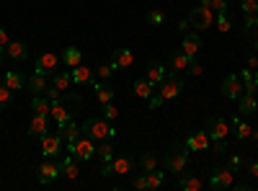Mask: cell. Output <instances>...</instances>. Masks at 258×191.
<instances>
[{
	"mask_svg": "<svg viewBox=\"0 0 258 191\" xmlns=\"http://www.w3.org/2000/svg\"><path fill=\"white\" fill-rule=\"evenodd\" d=\"M207 135L212 140V153H227V137H230V121L225 116H209L207 119Z\"/></svg>",
	"mask_w": 258,
	"mask_h": 191,
	"instance_id": "obj_1",
	"label": "cell"
},
{
	"mask_svg": "<svg viewBox=\"0 0 258 191\" xmlns=\"http://www.w3.org/2000/svg\"><path fill=\"white\" fill-rule=\"evenodd\" d=\"M188 147L183 142H173L168 147V153L163 158V171L165 173H183L186 165H188Z\"/></svg>",
	"mask_w": 258,
	"mask_h": 191,
	"instance_id": "obj_2",
	"label": "cell"
},
{
	"mask_svg": "<svg viewBox=\"0 0 258 191\" xmlns=\"http://www.w3.org/2000/svg\"><path fill=\"white\" fill-rule=\"evenodd\" d=\"M80 132H83L85 137L96 140V142H101V140H111V137L116 135V130L109 124V119H103V116H88V119L80 124Z\"/></svg>",
	"mask_w": 258,
	"mask_h": 191,
	"instance_id": "obj_3",
	"label": "cell"
},
{
	"mask_svg": "<svg viewBox=\"0 0 258 191\" xmlns=\"http://www.w3.org/2000/svg\"><path fill=\"white\" fill-rule=\"evenodd\" d=\"M181 91H183V78L178 75V73H168V78L160 83V86L155 88V93L163 98V103L165 101H173V98H178L181 96Z\"/></svg>",
	"mask_w": 258,
	"mask_h": 191,
	"instance_id": "obj_4",
	"label": "cell"
},
{
	"mask_svg": "<svg viewBox=\"0 0 258 191\" xmlns=\"http://www.w3.org/2000/svg\"><path fill=\"white\" fill-rule=\"evenodd\" d=\"M68 153H70V155H75V160L88 163L91 158H96V140L80 135V137L75 140V145H68Z\"/></svg>",
	"mask_w": 258,
	"mask_h": 191,
	"instance_id": "obj_5",
	"label": "cell"
},
{
	"mask_svg": "<svg viewBox=\"0 0 258 191\" xmlns=\"http://www.w3.org/2000/svg\"><path fill=\"white\" fill-rule=\"evenodd\" d=\"M188 24L197 29V31H207L214 26V11L207 8V6H197V8H191L188 13Z\"/></svg>",
	"mask_w": 258,
	"mask_h": 191,
	"instance_id": "obj_6",
	"label": "cell"
},
{
	"mask_svg": "<svg viewBox=\"0 0 258 191\" xmlns=\"http://www.w3.org/2000/svg\"><path fill=\"white\" fill-rule=\"evenodd\" d=\"M235 186V171L232 168H214L209 173V188L214 191H225V188H232Z\"/></svg>",
	"mask_w": 258,
	"mask_h": 191,
	"instance_id": "obj_7",
	"label": "cell"
},
{
	"mask_svg": "<svg viewBox=\"0 0 258 191\" xmlns=\"http://www.w3.org/2000/svg\"><path fill=\"white\" fill-rule=\"evenodd\" d=\"M243 93H245L243 78H240L238 73H230V75H225V80H222V96H225V98H230V101H238Z\"/></svg>",
	"mask_w": 258,
	"mask_h": 191,
	"instance_id": "obj_8",
	"label": "cell"
},
{
	"mask_svg": "<svg viewBox=\"0 0 258 191\" xmlns=\"http://www.w3.org/2000/svg\"><path fill=\"white\" fill-rule=\"evenodd\" d=\"M59 176H62V168H59V163H54L52 158H47L44 163L39 165V183L49 186V183H54Z\"/></svg>",
	"mask_w": 258,
	"mask_h": 191,
	"instance_id": "obj_9",
	"label": "cell"
},
{
	"mask_svg": "<svg viewBox=\"0 0 258 191\" xmlns=\"http://www.w3.org/2000/svg\"><path fill=\"white\" fill-rule=\"evenodd\" d=\"M188 62H191V57L183 52V49H173L168 54V62H165V68H168V73H186L188 70Z\"/></svg>",
	"mask_w": 258,
	"mask_h": 191,
	"instance_id": "obj_10",
	"label": "cell"
},
{
	"mask_svg": "<svg viewBox=\"0 0 258 191\" xmlns=\"http://www.w3.org/2000/svg\"><path fill=\"white\" fill-rule=\"evenodd\" d=\"M191 153H202V150H209L212 147V140H209V135H207V130H197V132H191L188 137H186V142H183Z\"/></svg>",
	"mask_w": 258,
	"mask_h": 191,
	"instance_id": "obj_11",
	"label": "cell"
},
{
	"mask_svg": "<svg viewBox=\"0 0 258 191\" xmlns=\"http://www.w3.org/2000/svg\"><path fill=\"white\" fill-rule=\"evenodd\" d=\"M59 65V57L52 54V52H44V54H39L36 62H34V73H41V75H52Z\"/></svg>",
	"mask_w": 258,
	"mask_h": 191,
	"instance_id": "obj_12",
	"label": "cell"
},
{
	"mask_svg": "<svg viewBox=\"0 0 258 191\" xmlns=\"http://www.w3.org/2000/svg\"><path fill=\"white\" fill-rule=\"evenodd\" d=\"M62 137L59 135H52V132H47L44 137H41V150H44V158H57L59 153H62Z\"/></svg>",
	"mask_w": 258,
	"mask_h": 191,
	"instance_id": "obj_13",
	"label": "cell"
},
{
	"mask_svg": "<svg viewBox=\"0 0 258 191\" xmlns=\"http://www.w3.org/2000/svg\"><path fill=\"white\" fill-rule=\"evenodd\" d=\"M145 78L153 83V86L158 88L160 83L168 78V68L163 65V62H147V68H145Z\"/></svg>",
	"mask_w": 258,
	"mask_h": 191,
	"instance_id": "obj_14",
	"label": "cell"
},
{
	"mask_svg": "<svg viewBox=\"0 0 258 191\" xmlns=\"http://www.w3.org/2000/svg\"><path fill=\"white\" fill-rule=\"evenodd\" d=\"M111 171H114V176H129L135 171V160L129 155H114L111 158Z\"/></svg>",
	"mask_w": 258,
	"mask_h": 191,
	"instance_id": "obj_15",
	"label": "cell"
},
{
	"mask_svg": "<svg viewBox=\"0 0 258 191\" xmlns=\"http://www.w3.org/2000/svg\"><path fill=\"white\" fill-rule=\"evenodd\" d=\"M49 132V121H47V114H34L31 121H29V135L31 137H44Z\"/></svg>",
	"mask_w": 258,
	"mask_h": 191,
	"instance_id": "obj_16",
	"label": "cell"
},
{
	"mask_svg": "<svg viewBox=\"0 0 258 191\" xmlns=\"http://www.w3.org/2000/svg\"><path fill=\"white\" fill-rule=\"evenodd\" d=\"M230 130H232V135H235V140H250L253 137V126L250 124H245L243 119H238V116H232V121H230Z\"/></svg>",
	"mask_w": 258,
	"mask_h": 191,
	"instance_id": "obj_17",
	"label": "cell"
},
{
	"mask_svg": "<svg viewBox=\"0 0 258 191\" xmlns=\"http://www.w3.org/2000/svg\"><path fill=\"white\" fill-rule=\"evenodd\" d=\"M68 98H70V93H68ZM64 98V101H68ZM64 101H59V103H52V109H49V114L54 116V121L62 126V124H68L70 119H73V111L68 109V106H64Z\"/></svg>",
	"mask_w": 258,
	"mask_h": 191,
	"instance_id": "obj_18",
	"label": "cell"
},
{
	"mask_svg": "<svg viewBox=\"0 0 258 191\" xmlns=\"http://www.w3.org/2000/svg\"><path fill=\"white\" fill-rule=\"evenodd\" d=\"M238 111H240L243 116H250V114L258 111V98H255V93H243V96L238 98Z\"/></svg>",
	"mask_w": 258,
	"mask_h": 191,
	"instance_id": "obj_19",
	"label": "cell"
},
{
	"mask_svg": "<svg viewBox=\"0 0 258 191\" xmlns=\"http://www.w3.org/2000/svg\"><path fill=\"white\" fill-rule=\"evenodd\" d=\"M80 135H83V132H80V124H75L73 119H70L68 124L59 126V137H62V142H68V145H75V140H78Z\"/></svg>",
	"mask_w": 258,
	"mask_h": 191,
	"instance_id": "obj_20",
	"label": "cell"
},
{
	"mask_svg": "<svg viewBox=\"0 0 258 191\" xmlns=\"http://www.w3.org/2000/svg\"><path fill=\"white\" fill-rule=\"evenodd\" d=\"M70 75H73V83H78V86H85V83H93V80H96V73H93L91 68H85L83 62H80L78 68L70 70Z\"/></svg>",
	"mask_w": 258,
	"mask_h": 191,
	"instance_id": "obj_21",
	"label": "cell"
},
{
	"mask_svg": "<svg viewBox=\"0 0 258 191\" xmlns=\"http://www.w3.org/2000/svg\"><path fill=\"white\" fill-rule=\"evenodd\" d=\"M191 59L199 54V49H202V36L199 34H183V47H181Z\"/></svg>",
	"mask_w": 258,
	"mask_h": 191,
	"instance_id": "obj_22",
	"label": "cell"
},
{
	"mask_svg": "<svg viewBox=\"0 0 258 191\" xmlns=\"http://www.w3.org/2000/svg\"><path fill=\"white\" fill-rule=\"evenodd\" d=\"M49 86V80H47V75H41V73H34V75H29L26 78V88L34 93V96H39V93H44V88Z\"/></svg>",
	"mask_w": 258,
	"mask_h": 191,
	"instance_id": "obj_23",
	"label": "cell"
},
{
	"mask_svg": "<svg viewBox=\"0 0 258 191\" xmlns=\"http://www.w3.org/2000/svg\"><path fill=\"white\" fill-rule=\"evenodd\" d=\"M6 57L11 59H26L29 57V47H26V41H11V44L6 47Z\"/></svg>",
	"mask_w": 258,
	"mask_h": 191,
	"instance_id": "obj_24",
	"label": "cell"
},
{
	"mask_svg": "<svg viewBox=\"0 0 258 191\" xmlns=\"http://www.w3.org/2000/svg\"><path fill=\"white\" fill-rule=\"evenodd\" d=\"M59 59L64 62V68H68V70H73V68H78L80 62H83V52H80L78 47H68V49L62 52Z\"/></svg>",
	"mask_w": 258,
	"mask_h": 191,
	"instance_id": "obj_25",
	"label": "cell"
},
{
	"mask_svg": "<svg viewBox=\"0 0 258 191\" xmlns=\"http://www.w3.org/2000/svg\"><path fill=\"white\" fill-rule=\"evenodd\" d=\"M49 80L54 83V86H57L62 93H68V91H70V86H73V75H70L68 70H54Z\"/></svg>",
	"mask_w": 258,
	"mask_h": 191,
	"instance_id": "obj_26",
	"label": "cell"
},
{
	"mask_svg": "<svg viewBox=\"0 0 258 191\" xmlns=\"http://www.w3.org/2000/svg\"><path fill=\"white\" fill-rule=\"evenodd\" d=\"M132 62H135V54L129 52V49H116L111 54V65L119 70V68H132Z\"/></svg>",
	"mask_w": 258,
	"mask_h": 191,
	"instance_id": "obj_27",
	"label": "cell"
},
{
	"mask_svg": "<svg viewBox=\"0 0 258 191\" xmlns=\"http://www.w3.org/2000/svg\"><path fill=\"white\" fill-rule=\"evenodd\" d=\"M59 168H62V176H68L70 181H75V178L80 176V171H78V163H75V155H70V153L62 158Z\"/></svg>",
	"mask_w": 258,
	"mask_h": 191,
	"instance_id": "obj_28",
	"label": "cell"
},
{
	"mask_svg": "<svg viewBox=\"0 0 258 191\" xmlns=\"http://www.w3.org/2000/svg\"><path fill=\"white\" fill-rule=\"evenodd\" d=\"M96 158H98L101 163H111V158H114V145H111V140L96 142Z\"/></svg>",
	"mask_w": 258,
	"mask_h": 191,
	"instance_id": "obj_29",
	"label": "cell"
},
{
	"mask_svg": "<svg viewBox=\"0 0 258 191\" xmlns=\"http://www.w3.org/2000/svg\"><path fill=\"white\" fill-rule=\"evenodd\" d=\"M3 83H6V86H8L11 91H21V88L26 86V78L21 75V73H16V70H8V73H6V78H3Z\"/></svg>",
	"mask_w": 258,
	"mask_h": 191,
	"instance_id": "obj_30",
	"label": "cell"
},
{
	"mask_svg": "<svg viewBox=\"0 0 258 191\" xmlns=\"http://www.w3.org/2000/svg\"><path fill=\"white\" fill-rule=\"evenodd\" d=\"M49 109H52V101L44 93H39V96L31 98V111L34 114H49Z\"/></svg>",
	"mask_w": 258,
	"mask_h": 191,
	"instance_id": "obj_31",
	"label": "cell"
},
{
	"mask_svg": "<svg viewBox=\"0 0 258 191\" xmlns=\"http://www.w3.org/2000/svg\"><path fill=\"white\" fill-rule=\"evenodd\" d=\"M93 86H96V96H98V101L101 103H109V101H114V88L109 86V83H103V80H93Z\"/></svg>",
	"mask_w": 258,
	"mask_h": 191,
	"instance_id": "obj_32",
	"label": "cell"
},
{
	"mask_svg": "<svg viewBox=\"0 0 258 191\" xmlns=\"http://www.w3.org/2000/svg\"><path fill=\"white\" fill-rule=\"evenodd\" d=\"M135 93H137L140 98H147V101H150V96L155 93V86H153L147 78H140V80H135Z\"/></svg>",
	"mask_w": 258,
	"mask_h": 191,
	"instance_id": "obj_33",
	"label": "cell"
},
{
	"mask_svg": "<svg viewBox=\"0 0 258 191\" xmlns=\"http://www.w3.org/2000/svg\"><path fill=\"white\" fill-rule=\"evenodd\" d=\"M147 188H160L163 181H165V171H160V168H155V171H147Z\"/></svg>",
	"mask_w": 258,
	"mask_h": 191,
	"instance_id": "obj_34",
	"label": "cell"
},
{
	"mask_svg": "<svg viewBox=\"0 0 258 191\" xmlns=\"http://www.w3.org/2000/svg\"><path fill=\"white\" fill-rule=\"evenodd\" d=\"M214 26H217V31H220V34H227V31L232 29V21H230L227 11H220L217 16H214Z\"/></svg>",
	"mask_w": 258,
	"mask_h": 191,
	"instance_id": "obj_35",
	"label": "cell"
},
{
	"mask_svg": "<svg viewBox=\"0 0 258 191\" xmlns=\"http://www.w3.org/2000/svg\"><path fill=\"white\" fill-rule=\"evenodd\" d=\"M204 183H202V178L199 176H181V188L183 191H199Z\"/></svg>",
	"mask_w": 258,
	"mask_h": 191,
	"instance_id": "obj_36",
	"label": "cell"
},
{
	"mask_svg": "<svg viewBox=\"0 0 258 191\" xmlns=\"http://www.w3.org/2000/svg\"><path fill=\"white\" fill-rule=\"evenodd\" d=\"M240 78H243V86H245V93H255V91H258V80H255L253 70H243V73H240Z\"/></svg>",
	"mask_w": 258,
	"mask_h": 191,
	"instance_id": "obj_37",
	"label": "cell"
},
{
	"mask_svg": "<svg viewBox=\"0 0 258 191\" xmlns=\"http://www.w3.org/2000/svg\"><path fill=\"white\" fill-rule=\"evenodd\" d=\"M243 34L250 39V36H258V26H255V13L253 16H245L243 21Z\"/></svg>",
	"mask_w": 258,
	"mask_h": 191,
	"instance_id": "obj_38",
	"label": "cell"
},
{
	"mask_svg": "<svg viewBox=\"0 0 258 191\" xmlns=\"http://www.w3.org/2000/svg\"><path fill=\"white\" fill-rule=\"evenodd\" d=\"M140 163H142V171H145V173H147V171H155V168H158V158H155L153 153H142Z\"/></svg>",
	"mask_w": 258,
	"mask_h": 191,
	"instance_id": "obj_39",
	"label": "cell"
},
{
	"mask_svg": "<svg viewBox=\"0 0 258 191\" xmlns=\"http://www.w3.org/2000/svg\"><path fill=\"white\" fill-rule=\"evenodd\" d=\"M101 114H103V119H109V121H114V119H119V109L109 101V103H101Z\"/></svg>",
	"mask_w": 258,
	"mask_h": 191,
	"instance_id": "obj_40",
	"label": "cell"
},
{
	"mask_svg": "<svg viewBox=\"0 0 258 191\" xmlns=\"http://www.w3.org/2000/svg\"><path fill=\"white\" fill-rule=\"evenodd\" d=\"M114 73H116V68H114L111 62H109V65H101V68L96 70V78L106 83V80H111V75H114Z\"/></svg>",
	"mask_w": 258,
	"mask_h": 191,
	"instance_id": "obj_41",
	"label": "cell"
},
{
	"mask_svg": "<svg viewBox=\"0 0 258 191\" xmlns=\"http://www.w3.org/2000/svg\"><path fill=\"white\" fill-rule=\"evenodd\" d=\"M199 6H207L214 13H220V11H227V0H199Z\"/></svg>",
	"mask_w": 258,
	"mask_h": 191,
	"instance_id": "obj_42",
	"label": "cell"
},
{
	"mask_svg": "<svg viewBox=\"0 0 258 191\" xmlns=\"http://www.w3.org/2000/svg\"><path fill=\"white\" fill-rule=\"evenodd\" d=\"M11 101H13V91L3 83V86H0V109H6V106H8Z\"/></svg>",
	"mask_w": 258,
	"mask_h": 191,
	"instance_id": "obj_43",
	"label": "cell"
},
{
	"mask_svg": "<svg viewBox=\"0 0 258 191\" xmlns=\"http://www.w3.org/2000/svg\"><path fill=\"white\" fill-rule=\"evenodd\" d=\"M240 11H243L245 16L258 13V0H240Z\"/></svg>",
	"mask_w": 258,
	"mask_h": 191,
	"instance_id": "obj_44",
	"label": "cell"
},
{
	"mask_svg": "<svg viewBox=\"0 0 258 191\" xmlns=\"http://www.w3.org/2000/svg\"><path fill=\"white\" fill-rule=\"evenodd\" d=\"M150 24H155V26H160L163 21H165V16H163V11H147V16H145Z\"/></svg>",
	"mask_w": 258,
	"mask_h": 191,
	"instance_id": "obj_45",
	"label": "cell"
},
{
	"mask_svg": "<svg viewBox=\"0 0 258 191\" xmlns=\"http://www.w3.org/2000/svg\"><path fill=\"white\" fill-rule=\"evenodd\" d=\"M132 188H137V191H145V188H147V176H145V173L135 176V178H132Z\"/></svg>",
	"mask_w": 258,
	"mask_h": 191,
	"instance_id": "obj_46",
	"label": "cell"
},
{
	"mask_svg": "<svg viewBox=\"0 0 258 191\" xmlns=\"http://www.w3.org/2000/svg\"><path fill=\"white\" fill-rule=\"evenodd\" d=\"M186 73H191L194 78H199V75L204 73V70H202V65H199V62H197V57H194V59L188 62V70H186Z\"/></svg>",
	"mask_w": 258,
	"mask_h": 191,
	"instance_id": "obj_47",
	"label": "cell"
},
{
	"mask_svg": "<svg viewBox=\"0 0 258 191\" xmlns=\"http://www.w3.org/2000/svg\"><path fill=\"white\" fill-rule=\"evenodd\" d=\"M240 165H243V160H240L238 155H232V158L227 160V168H232V171H235V173H238V168H240Z\"/></svg>",
	"mask_w": 258,
	"mask_h": 191,
	"instance_id": "obj_48",
	"label": "cell"
},
{
	"mask_svg": "<svg viewBox=\"0 0 258 191\" xmlns=\"http://www.w3.org/2000/svg\"><path fill=\"white\" fill-rule=\"evenodd\" d=\"M160 106H163V98L158 93H153L150 96V109H160Z\"/></svg>",
	"mask_w": 258,
	"mask_h": 191,
	"instance_id": "obj_49",
	"label": "cell"
},
{
	"mask_svg": "<svg viewBox=\"0 0 258 191\" xmlns=\"http://www.w3.org/2000/svg\"><path fill=\"white\" fill-rule=\"evenodd\" d=\"M98 176H103V178H106V176H114L111 163H103V165H101V171H98Z\"/></svg>",
	"mask_w": 258,
	"mask_h": 191,
	"instance_id": "obj_50",
	"label": "cell"
},
{
	"mask_svg": "<svg viewBox=\"0 0 258 191\" xmlns=\"http://www.w3.org/2000/svg\"><path fill=\"white\" fill-rule=\"evenodd\" d=\"M248 70H258V54H248Z\"/></svg>",
	"mask_w": 258,
	"mask_h": 191,
	"instance_id": "obj_51",
	"label": "cell"
},
{
	"mask_svg": "<svg viewBox=\"0 0 258 191\" xmlns=\"http://www.w3.org/2000/svg\"><path fill=\"white\" fill-rule=\"evenodd\" d=\"M8 44H11V39H8L6 29H0V47H8Z\"/></svg>",
	"mask_w": 258,
	"mask_h": 191,
	"instance_id": "obj_52",
	"label": "cell"
},
{
	"mask_svg": "<svg viewBox=\"0 0 258 191\" xmlns=\"http://www.w3.org/2000/svg\"><path fill=\"white\" fill-rule=\"evenodd\" d=\"M248 173H253V176L258 178V160H253V163H248Z\"/></svg>",
	"mask_w": 258,
	"mask_h": 191,
	"instance_id": "obj_53",
	"label": "cell"
},
{
	"mask_svg": "<svg viewBox=\"0 0 258 191\" xmlns=\"http://www.w3.org/2000/svg\"><path fill=\"white\" fill-rule=\"evenodd\" d=\"M186 29H188V18H183L181 24H178V31H181V34H186Z\"/></svg>",
	"mask_w": 258,
	"mask_h": 191,
	"instance_id": "obj_54",
	"label": "cell"
},
{
	"mask_svg": "<svg viewBox=\"0 0 258 191\" xmlns=\"http://www.w3.org/2000/svg\"><path fill=\"white\" fill-rule=\"evenodd\" d=\"M3 59H6V47H0V65H3Z\"/></svg>",
	"mask_w": 258,
	"mask_h": 191,
	"instance_id": "obj_55",
	"label": "cell"
},
{
	"mask_svg": "<svg viewBox=\"0 0 258 191\" xmlns=\"http://www.w3.org/2000/svg\"><path fill=\"white\" fill-rule=\"evenodd\" d=\"M255 54H258V36H255Z\"/></svg>",
	"mask_w": 258,
	"mask_h": 191,
	"instance_id": "obj_56",
	"label": "cell"
},
{
	"mask_svg": "<svg viewBox=\"0 0 258 191\" xmlns=\"http://www.w3.org/2000/svg\"><path fill=\"white\" fill-rule=\"evenodd\" d=\"M253 137H255V140H258V130H253Z\"/></svg>",
	"mask_w": 258,
	"mask_h": 191,
	"instance_id": "obj_57",
	"label": "cell"
},
{
	"mask_svg": "<svg viewBox=\"0 0 258 191\" xmlns=\"http://www.w3.org/2000/svg\"><path fill=\"white\" fill-rule=\"evenodd\" d=\"M255 26H258V13H255Z\"/></svg>",
	"mask_w": 258,
	"mask_h": 191,
	"instance_id": "obj_58",
	"label": "cell"
},
{
	"mask_svg": "<svg viewBox=\"0 0 258 191\" xmlns=\"http://www.w3.org/2000/svg\"><path fill=\"white\" fill-rule=\"evenodd\" d=\"M255 80H258V70H255Z\"/></svg>",
	"mask_w": 258,
	"mask_h": 191,
	"instance_id": "obj_59",
	"label": "cell"
},
{
	"mask_svg": "<svg viewBox=\"0 0 258 191\" xmlns=\"http://www.w3.org/2000/svg\"><path fill=\"white\" fill-rule=\"evenodd\" d=\"M0 86H3V78H0Z\"/></svg>",
	"mask_w": 258,
	"mask_h": 191,
	"instance_id": "obj_60",
	"label": "cell"
},
{
	"mask_svg": "<svg viewBox=\"0 0 258 191\" xmlns=\"http://www.w3.org/2000/svg\"><path fill=\"white\" fill-rule=\"evenodd\" d=\"M255 93H258V91H255Z\"/></svg>",
	"mask_w": 258,
	"mask_h": 191,
	"instance_id": "obj_61",
	"label": "cell"
}]
</instances>
